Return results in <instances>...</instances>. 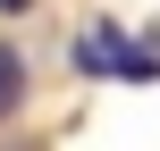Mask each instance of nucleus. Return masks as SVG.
<instances>
[{"instance_id":"nucleus-1","label":"nucleus","mask_w":160,"mask_h":151,"mask_svg":"<svg viewBox=\"0 0 160 151\" xmlns=\"http://www.w3.org/2000/svg\"><path fill=\"white\" fill-rule=\"evenodd\" d=\"M76 67H84V76H135V84L160 76V59H152V50H127V34H118V25H84Z\"/></svg>"},{"instance_id":"nucleus-3","label":"nucleus","mask_w":160,"mask_h":151,"mask_svg":"<svg viewBox=\"0 0 160 151\" xmlns=\"http://www.w3.org/2000/svg\"><path fill=\"white\" fill-rule=\"evenodd\" d=\"M0 8H8V17H17V8H34V0H0Z\"/></svg>"},{"instance_id":"nucleus-2","label":"nucleus","mask_w":160,"mask_h":151,"mask_svg":"<svg viewBox=\"0 0 160 151\" xmlns=\"http://www.w3.org/2000/svg\"><path fill=\"white\" fill-rule=\"evenodd\" d=\"M17 101H25V59H17L8 42H0V118H8Z\"/></svg>"}]
</instances>
